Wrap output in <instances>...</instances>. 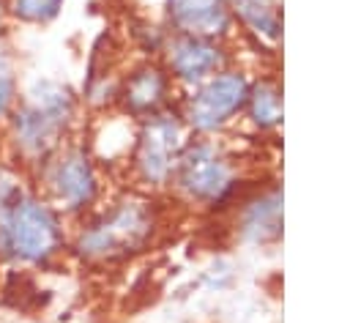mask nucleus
<instances>
[{
    "mask_svg": "<svg viewBox=\"0 0 350 323\" xmlns=\"http://www.w3.org/2000/svg\"><path fill=\"white\" fill-rule=\"evenodd\" d=\"M82 112V99L68 82L33 77L22 82L19 101L0 129V153L30 172L66 140L85 131Z\"/></svg>",
    "mask_w": 350,
    "mask_h": 323,
    "instance_id": "obj_1",
    "label": "nucleus"
},
{
    "mask_svg": "<svg viewBox=\"0 0 350 323\" xmlns=\"http://www.w3.org/2000/svg\"><path fill=\"white\" fill-rule=\"evenodd\" d=\"M161 233V208L148 192H123L71 222L66 260L82 268H109L153 246Z\"/></svg>",
    "mask_w": 350,
    "mask_h": 323,
    "instance_id": "obj_2",
    "label": "nucleus"
},
{
    "mask_svg": "<svg viewBox=\"0 0 350 323\" xmlns=\"http://www.w3.org/2000/svg\"><path fill=\"white\" fill-rule=\"evenodd\" d=\"M71 222L38 192L25 189L0 211V268L44 274L57 268L68 252Z\"/></svg>",
    "mask_w": 350,
    "mask_h": 323,
    "instance_id": "obj_3",
    "label": "nucleus"
},
{
    "mask_svg": "<svg viewBox=\"0 0 350 323\" xmlns=\"http://www.w3.org/2000/svg\"><path fill=\"white\" fill-rule=\"evenodd\" d=\"M30 183L38 189L68 222L82 219L104 203L101 159L90 148L85 131L66 140L41 164L30 170Z\"/></svg>",
    "mask_w": 350,
    "mask_h": 323,
    "instance_id": "obj_4",
    "label": "nucleus"
},
{
    "mask_svg": "<svg viewBox=\"0 0 350 323\" xmlns=\"http://www.w3.org/2000/svg\"><path fill=\"white\" fill-rule=\"evenodd\" d=\"M189 140L191 134L178 107L137 120L134 140L129 148V170L137 189L148 194L167 192Z\"/></svg>",
    "mask_w": 350,
    "mask_h": 323,
    "instance_id": "obj_5",
    "label": "nucleus"
},
{
    "mask_svg": "<svg viewBox=\"0 0 350 323\" xmlns=\"http://www.w3.org/2000/svg\"><path fill=\"white\" fill-rule=\"evenodd\" d=\"M170 189L194 208L227 205L238 192V172L232 159L213 137H191L180 153Z\"/></svg>",
    "mask_w": 350,
    "mask_h": 323,
    "instance_id": "obj_6",
    "label": "nucleus"
},
{
    "mask_svg": "<svg viewBox=\"0 0 350 323\" xmlns=\"http://www.w3.org/2000/svg\"><path fill=\"white\" fill-rule=\"evenodd\" d=\"M249 77L238 68H221L197 88L186 90L178 112L191 137H216L243 112L249 99Z\"/></svg>",
    "mask_w": 350,
    "mask_h": 323,
    "instance_id": "obj_7",
    "label": "nucleus"
},
{
    "mask_svg": "<svg viewBox=\"0 0 350 323\" xmlns=\"http://www.w3.org/2000/svg\"><path fill=\"white\" fill-rule=\"evenodd\" d=\"M161 66L172 77L178 90H191L216 71L227 68L230 55L224 49V41L213 38H200V36H183V33H170L161 52H159Z\"/></svg>",
    "mask_w": 350,
    "mask_h": 323,
    "instance_id": "obj_8",
    "label": "nucleus"
},
{
    "mask_svg": "<svg viewBox=\"0 0 350 323\" xmlns=\"http://www.w3.org/2000/svg\"><path fill=\"white\" fill-rule=\"evenodd\" d=\"M175 82L167 74V68L161 66V60L156 57H145L139 63H134L118 82V109L123 118L129 120H142L150 118L161 109L178 107L175 101Z\"/></svg>",
    "mask_w": 350,
    "mask_h": 323,
    "instance_id": "obj_9",
    "label": "nucleus"
},
{
    "mask_svg": "<svg viewBox=\"0 0 350 323\" xmlns=\"http://www.w3.org/2000/svg\"><path fill=\"white\" fill-rule=\"evenodd\" d=\"M164 25L170 33L224 41L235 22L227 0H164Z\"/></svg>",
    "mask_w": 350,
    "mask_h": 323,
    "instance_id": "obj_10",
    "label": "nucleus"
},
{
    "mask_svg": "<svg viewBox=\"0 0 350 323\" xmlns=\"http://www.w3.org/2000/svg\"><path fill=\"white\" fill-rule=\"evenodd\" d=\"M279 233H282V197L276 189L243 205L238 216V235L243 241L265 244L273 241Z\"/></svg>",
    "mask_w": 350,
    "mask_h": 323,
    "instance_id": "obj_11",
    "label": "nucleus"
},
{
    "mask_svg": "<svg viewBox=\"0 0 350 323\" xmlns=\"http://www.w3.org/2000/svg\"><path fill=\"white\" fill-rule=\"evenodd\" d=\"M232 22H241L246 33L257 36L260 41L273 44L282 30V16L273 0H227Z\"/></svg>",
    "mask_w": 350,
    "mask_h": 323,
    "instance_id": "obj_12",
    "label": "nucleus"
},
{
    "mask_svg": "<svg viewBox=\"0 0 350 323\" xmlns=\"http://www.w3.org/2000/svg\"><path fill=\"white\" fill-rule=\"evenodd\" d=\"M243 112L262 131L279 126V120H282V96H279V88L273 82H268V79L249 85V99H246Z\"/></svg>",
    "mask_w": 350,
    "mask_h": 323,
    "instance_id": "obj_13",
    "label": "nucleus"
},
{
    "mask_svg": "<svg viewBox=\"0 0 350 323\" xmlns=\"http://www.w3.org/2000/svg\"><path fill=\"white\" fill-rule=\"evenodd\" d=\"M66 8V0H5L14 27H49Z\"/></svg>",
    "mask_w": 350,
    "mask_h": 323,
    "instance_id": "obj_14",
    "label": "nucleus"
},
{
    "mask_svg": "<svg viewBox=\"0 0 350 323\" xmlns=\"http://www.w3.org/2000/svg\"><path fill=\"white\" fill-rule=\"evenodd\" d=\"M22 63L19 55L14 52V47L5 41L0 44V129L5 123V118L11 115V109L19 101V90H22Z\"/></svg>",
    "mask_w": 350,
    "mask_h": 323,
    "instance_id": "obj_15",
    "label": "nucleus"
},
{
    "mask_svg": "<svg viewBox=\"0 0 350 323\" xmlns=\"http://www.w3.org/2000/svg\"><path fill=\"white\" fill-rule=\"evenodd\" d=\"M30 172L11 162L5 153H0V211L8 208L25 189H30Z\"/></svg>",
    "mask_w": 350,
    "mask_h": 323,
    "instance_id": "obj_16",
    "label": "nucleus"
},
{
    "mask_svg": "<svg viewBox=\"0 0 350 323\" xmlns=\"http://www.w3.org/2000/svg\"><path fill=\"white\" fill-rule=\"evenodd\" d=\"M11 19H8V11H5V0H0V44H5L8 41V36H11Z\"/></svg>",
    "mask_w": 350,
    "mask_h": 323,
    "instance_id": "obj_17",
    "label": "nucleus"
}]
</instances>
